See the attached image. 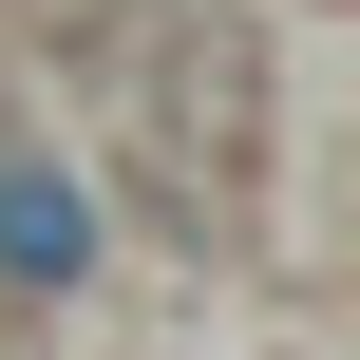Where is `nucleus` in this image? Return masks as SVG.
<instances>
[{"label": "nucleus", "mask_w": 360, "mask_h": 360, "mask_svg": "<svg viewBox=\"0 0 360 360\" xmlns=\"http://www.w3.org/2000/svg\"><path fill=\"white\" fill-rule=\"evenodd\" d=\"M0 266H19V285H76V266H95V209H76L57 171H0Z\"/></svg>", "instance_id": "1"}]
</instances>
